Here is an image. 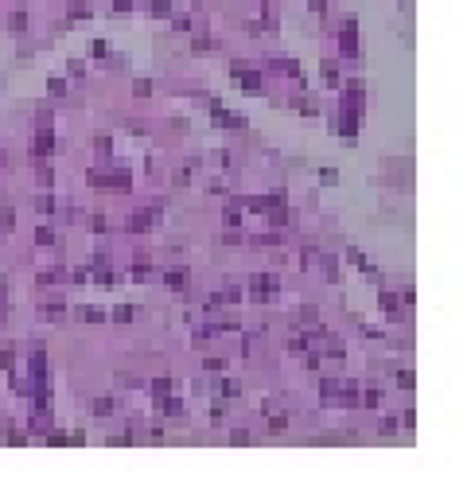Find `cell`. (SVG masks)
<instances>
[{
  "label": "cell",
  "mask_w": 471,
  "mask_h": 479,
  "mask_svg": "<svg viewBox=\"0 0 471 479\" xmlns=\"http://www.w3.org/2000/svg\"><path fill=\"white\" fill-rule=\"evenodd\" d=\"M382 308H385V312H394V308H398V296H394V292H382Z\"/></svg>",
  "instance_id": "18"
},
{
  "label": "cell",
  "mask_w": 471,
  "mask_h": 479,
  "mask_svg": "<svg viewBox=\"0 0 471 479\" xmlns=\"http://www.w3.org/2000/svg\"><path fill=\"white\" fill-rule=\"evenodd\" d=\"M31 374H35V382H43V378H47V359H43V355H31Z\"/></svg>",
  "instance_id": "8"
},
{
  "label": "cell",
  "mask_w": 471,
  "mask_h": 479,
  "mask_svg": "<svg viewBox=\"0 0 471 479\" xmlns=\"http://www.w3.org/2000/svg\"><path fill=\"white\" fill-rule=\"evenodd\" d=\"M273 292H277V281H273V277H253V296H257V300H269Z\"/></svg>",
  "instance_id": "5"
},
{
  "label": "cell",
  "mask_w": 471,
  "mask_h": 479,
  "mask_svg": "<svg viewBox=\"0 0 471 479\" xmlns=\"http://www.w3.org/2000/svg\"><path fill=\"white\" fill-rule=\"evenodd\" d=\"M82 316H86V319H94V323H102V319H105V312H102V308H86Z\"/></svg>",
  "instance_id": "21"
},
{
  "label": "cell",
  "mask_w": 471,
  "mask_h": 479,
  "mask_svg": "<svg viewBox=\"0 0 471 479\" xmlns=\"http://www.w3.org/2000/svg\"><path fill=\"white\" fill-rule=\"evenodd\" d=\"M152 390H156V393H160V397H164V393H172V382H168V378H160V382H156Z\"/></svg>",
  "instance_id": "26"
},
{
  "label": "cell",
  "mask_w": 471,
  "mask_h": 479,
  "mask_svg": "<svg viewBox=\"0 0 471 479\" xmlns=\"http://www.w3.org/2000/svg\"><path fill=\"white\" fill-rule=\"evenodd\" d=\"M113 187H117V191H129V172H117V175H113Z\"/></svg>",
  "instance_id": "17"
},
{
  "label": "cell",
  "mask_w": 471,
  "mask_h": 479,
  "mask_svg": "<svg viewBox=\"0 0 471 479\" xmlns=\"http://www.w3.org/2000/svg\"><path fill=\"white\" fill-rule=\"evenodd\" d=\"M133 94H136V98L152 94V82H148V78H136V82H133Z\"/></svg>",
  "instance_id": "14"
},
{
  "label": "cell",
  "mask_w": 471,
  "mask_h": 479,
  "mask_svg": "<svg viewBox=\"0 0 471 479\" xmlns=\"http://www.w3.org/2000/svg\"><path fill=\"white\" fill-rule=\"evenodd\" d=\"M398 382L405 386V390H413V370H401V374H398Z\"/></svg>",
  "instance_id": "28"
},
{
  "label": "cell",
  "mask_w": 471,
  "mask_h": 479,
  "mask_svg": "<svg viewBox=\"0 0 471 479\" xmlns=\"http://www.w3.org/2000/svg\"><path fill=\"white\" fill-rule=\"evenodd\" d=\"M308 347V339H304V335H292V343H288V351H304Z\"/></svg>",
  "instance_id": "25"
},
{
  "label": "cell",
  "mask_w": 471,
  "mask_h": 479,
  "mask_svg": "<svg viewBox=\"0 0 471 479\" xmlns=\"http://www.w3.org/2000/svg\"><path fill=\"white\" fill-rule=\"evenodd\" d=\"M339 43H343V55H358V24H354V20H347V24H343Z\"/></svg>",
  "instance_id": "1"
},
{
  "label": "cell",
  "mask_w": 471,
  "mask_h": 479,
  "mask_svg": "<svg viewBox=\"0 0 471 479\" xmlns=\"http://www.w3.org/2000/svg\"><path fill=\"white\" fill-rule=\"evenodd\" d=\"M70 20H90V4L86 0H74L70 4Z\"/></svg>",
  "instance_id": "11"
},
{
  "label": "cell",
  "mask_w": 471,
  "mask_h": 479,
  "mask_svg": "<svg viewBox=\"0 0 471 479\" xmlns=\"http://www.w3.org/2000/svg\"><path fill=\"white\" fill-rule=\"evenodd\" d=\"M358 117H362V113H347V109H343V121H339L343 141H354V136H358Z\"/></svg>",
  "instance_id": "4"
},
{
  "label": "cell",
  "mask_w": 471,
  "mask_h": 479,
  "mask_svg": "<svg viewBox=\"0 0 471 479\" xmlns=\"http://www.w3.org/2000/svg\"><path fill=\"white\" fill-rule=\"evenodd\" d=\"M164 281H168V289H183V281H187V277H183V269H168V273H164Z\"/></svg>",
  "instance_id": "10"
},
{
  "label": "cell",
  "mask_w": 471,
  "mask_h": 479,
  "mask_svg": "<svg viewBox=\"0 0 471 479\" xmlns=\"http://www.w3.org/2000/svg\"><path fill=\"white\" fill-rule=\"evenodd\" d=\"M320 179H324V183H335L339 172H335V168H324V172H320Z\"/></svg>",
  "instance_id": "27"
},
{
  "label": "cell",
  "mask_w": 471,
  "mask_h": 479,
  "mask_svg": "<svg viewBox=\"0 0 471 479\" xmlns=\"http://www.w3.org/2000/svg\"><path fill=\"white\" fill-rule=\"evenodd\" d=\"M214 125H222V129H242V125H246V117H242V113H230V109H222V105H214Z\"/></svg>",
  "instance_id": "2"
},
{
  "label": "cell",
  "mask_w": 471,
  "mask_h": 479,
  "mask_svg": "<svg viewBox=\"0 0 471 479\" xmlns=\"http://www.w3.org/2000/svg\"><path fill=\"white\" fill-rule=\"evenodd\" d=\"M12 226H16V211H12V207H4V230H12Z\"/></svg>",
  "instance_id": "23"
},
{
  "label": "cell",
  "mask_w": 471,
  "mask_h": 479,
  "mask_svg": "<svg viewBox=\"0 0 471 479\" xmlns=\"http://www.w3.org/2000/svg\"><path fill=\"white\" fill-rule=\"evenodd\" d=\"M148 273H152V269H148V265L140 261V257H136V265H133V281H144Z\"/></svg>",
  "instance_id": "16"
},
{
  "label": "cell",
  "mask_w": 471,
  "mask_h": 479,
  "mask_svg": "<svg viewBox=\"0 0 471 479\" xmlns=\"http://www.w3.org/2000/svg\"><path fill=\"white\" fill-rule=\"evenodd\" d=\"M8 28H12V31H24V28H28V16H24V12H12V16H8Z\"/></svg>",
  "instance_id": "12"
},
{
  "label": "cell",
  "mask_w": 471,
  "mask_h": 479,
  "mask_svg": "<svg viewBox=\"0 0 471 479\" xmlns=\"http://www.w3.org/2000/svg\"><path fill=\"white\" fill-rule=\"evenodd\" d=\"M320 74H324L327 86H335V82H339V66H335V62H327V58H324V66H320Z\"/></svg>",
  "instance_id": "9"
},
{
  "label": "cell",
  "mask_w": 471,
  "mask_h": 479,
  "mask_svg": "<svg viewBox=\"0 0 471 479\" xmlns=\"http://www.w3.org/2000/svg\"><path fill=\"white\" fill-rule=\"evenodd\" d=\"M35 207H39L43 215H51V211H55V199H51V195H43V199H39V203H35Z\"/></svg>",
  "instance_id": "22"
},
{
  "label": "cell",
  "mask_w": 471,
  "mask_h": 479,
  "mask_svg": "<svg viewBox=\"0 0 471 479\" xmlns=\"http://www.w3.org/2000/svg\"><path fill=\"white\" fill-rule=\"evenodd\" d=\"M311 8H316V12H324V0H311Z\"/></svg>",
  "instance_id": "31"
},
{
  "label": "cell",
  "mask_w": 471,
  "mask_h": 479,
  "mask_svg": "<svg viewBox=\"0 0 471 479\" xmlns=\"http://www.w3.org/2000/svg\"><path fill=\"white\" fill-rule=\"evenodd\" d=\"M152 16H160V20H168V16H172V4H164V0H156V4H152Z\"/></svg>",
  "instance_id": "15"
},
{
  "label": "cell",
  "mask_w": 471,
  "mask_h": 479,
  "mask_svg": "<svg viewBox=\"0 0 471 479\" xmlns=\"http://www.w3.org/2000/svg\"><path fill=\"white\" fill-rule=\"evenodd\" d=\"M113 319H117V323H129V319H133V308H117V312H113Z\"/></svg>",
  "instance_id": "19"
},
{
  "label": "cell",
  "mask_w": 471,
  "mask_h": 479,
  "mask_svg": "<svg viewBox=\"0 0 471 479\" xmlns=\"http://www.w3.org/2000/svg\"><path fill=\"white\" fill-rule=\"evenodd\" d=\"M47 86H51V94H62V90H66V82H62V78H51Z\"/></svg>",
  "instance_id": "29"
},
{
  "label": "cell",
  "mask_w": 471,
  "mask_h": 479,
  "mask_svg": "<svg viewBox=\"0 0 471 479\" xmlns=\"http://www.w3.org/2000/svg\"><path fill=\"white\" fill-rule=\"evenodd\" d=\"M222 393H226V397H238V393H242V386H238V382H222Z\"/></svg>",
  "instance_id": "20"
},
{
  "label": "cell",
  "mask_w": 471,
  "mask_h": 479,
  "mask_svg": "<svg viewBox=\"0 0 471 479\" xmlns=\"http://www.w3.org/2000/svg\"><path fill=\"white\" fill-rule=\"evenodd\" d=\"M94 413H98V417L113 413V401H109V397H98V401H94Z\"/></svg>",
  "instance_id": "13"
},
{
  "label": "cell",
  "mask_w": 471,
  "mask_h": 479,
  "mask_svg": "<svg viewBox=\"0 0 471 479\" xmlns=\"http://www.w3.org/2000/svg\"><path fill=\"white\" fill-rule=\"evenodd\" d=\"M156 222V211H136L133 218H129V230H148Z\"/></svg>",
  "instance_id": "6"
},
{
  "label": "cell",
  "mask_w": 471,
  "mask_h": 479,
  "mask_svg": "<svg viewBox=\"0 0 471 479\" xmlns=\"http://www.w3.org/2000/svg\"><path fill=\"white\" fill-rule=\"evenodd\" d=\"M35 242H39V246H51V242H55V234H51V230H39V234H35Z\"/></svg>",
  "instance_id": "24"
},
{
  "label": "cell",
  "mask_w": 471,
  "mask_h": 479,
  "mask_svg": "<svg viewBox=\"0 0 471 479\" xmlns=\"http://www.w3.org/2000/svg\"><path fill=\"white\" fill-rule=\"evenodd\" d=\"M238 78H242V86L250 90V94H261V74H253V71H242Z\"/></svg>",
  "instance_id": "7"
},
{
  "label": "cell",
  "mask_w": 471,
  "mask_h": 479,
  "mask_svg": "<svg viewBox=\"0 0 471 479\" xmlns=\"http://www.w3.org/2000/svg\"><path fill=\"white\" fill-rule=\"evenodd\" d=\"M113 8H117V12H129V8H133V0H113Z\"/></svg>",
  "instance_id": "30"
},
{
  "label": "cell",
  "mask_w": 471,
  "mask_h": 479,
  "mask_svg": "<svg viewBox=\"0 0 471 479\" xmlns=\"http://www.w3.org/2000/svg\"><path fill=\"white\" fill-rule=\"evenodd\" d=\"M31 152H35V156L55 152V136H51V129H39V132H35V145H31Z\"/></svg>",
  "instance_id": "3"
}]
</instances>
